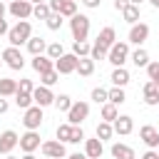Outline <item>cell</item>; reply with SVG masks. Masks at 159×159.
Here are the masks:
<instances>
[{
    "mask_svg": "<svg viewBox=\"0 0 159 159\" xmlns=\"http://www.w3.org/2000/svg\"><path fill=\"white\" fill-rule=\"evenodd\" d=\"M0 2H12V0H0Z\"/></svg>",
    "mask_w": 159,
    "mask_h": 159,
    "instance_id": "680465c9",
    "label": "cell"
},
{
    "mask_svg": "<svg viewBox=\"0 0 159 159\" xmlns=\"http://www.w3.org/2000/svg\"><path fill=\"white\" fill-rule=\"evenodd\" d=\"M45 52H47V57H50V60H60V57L65 55V47H62V42H50Z\"/></svg>",
    "mask_w": 159,
    "mask_h": 159,
    "instance_id": "4dcf8cb0",
    "label": "cell"
},
{
    "mask_svg": "<svg viewBox=\"0 0 159 159\" xmlns=\"http://www.w3.org/2000/svg\"><path fill=\"white\" fill-rule=\"evenodd\" d=\"M92 102L104 104V102H107V89H104V87H94V89H92Z\"/></svg>",
    "mask_w": 159,
    "mask_h": 159,
    "instance_id": "ab89813d",
    "label": "cell"
},
{
    "mask_svg": "<svg viewBox=\"0 0 159 159\" xmlns=\"http://www.w3.org/2000/svg\"><path fill=\"white\" fill-rule=\"evenodd\" d=\"M157 87H159V84H157Z\"/></svg>",
    "mask_w": 159,
    "mask_h": 159,
    "instance_id": "be15d7a7",
    "label": "cell"
},
{
    "mask_svg": "<svg viewBox=\"0 0 159 159\" xmlns=\"http://www.w3.org/2000/svg\"><path fill=\"white\" fill-rule=\"evenodd\" d=\"M0 57H2V62H5L10 70H22V67H25V57H22L20 47H5Z\"/></svg>",
    "mask_w": 159,
    "mask_h": 159,
    "instance_id": "5b68a950",
    "label": "cell"
},
{
    "mask_svg": "<svg viewBox=\"0 0 159 159\" xmlns=\"http://www.w3.org/2000/svg\"><path fill=\"white\" fill-rule=\"evenodd\" d=\"M45 25H47L50 30H60V27H62V15H60V12H50V17L45 20Z\"/></svg>",
    "mask_w": 159,
    "mask_h": 159,
    "instance_id": "8d00e7d4",
    "label": "cell"
},
{
    "mask_svg": "<svg viewBox=\"0 0 159 159\" xmlns=\"http://www.w3.org/2000/svg\"><path fill=\"white\" fill-rule=\"evenodd\" d=\"M70 30H72L75 42H84L87 35H89V17L87 15H72L70 17Z\"/></svg>",
    "mask_w": 159,
    "mask_h": 159,
    "instance_id": "7a4b0ae2",
    "label": "cell"
},
{
    "mask_svg": "<svg viewBox=\"0 0 159 159\" xmlns=\"http://www.w3.org/2000/svg\"><path fill=\"white\" fill-rule=\"evenodd\" d=\"M144 102H147L149 107L159 104V87H157L154 82H147V84H144Z\"/></svg>",
    "mask_w": 159,
    "mask_h": 159,
    "instance_id": "ffe728a7",
    "label": "cell"
},
{
    "mask_svg": "<svg viewBox=\"0 0 159 159\" xmlns=\"http://www.w3.org/2000/svg\"><path fill=\"white\" fill-rule=\"evenodd\" d=\"M10 32V27H7V22L5 20H0V35H7Z\"/></svg>",
    "mask_w": 159,
    "mask_h": 159,
    "instance_id": "681fc988",
    "label": "cell"
},
{
    "mask_svg": "<svg viewBox=\"0 0 159 159\" xmlns=\"http://www.w3.org/2000/svg\"><path fill=\"white\" fill-rule=\"evenodd\" d=\"M67 159H84V154H80V152H75V154H70Z\"/></svg>",
    "mask_w": 159,
    "mask_h": 159,
    "instance_id": "816d5d0a",
    "label": "cell"
},
{
    "mask_svg": "<svg viewBox=\"0 0 159 159\" xmlns=\"http://www.w3.org/2000/svg\"><path fill=\"white\" fill-rule=\"evenodd\" d=\"M104 154V144L94 137V139H84V157L87 159H99Z\"/></svg>",
    "mask_w": 159,
    "mask_h": 159,
    "instance_id": "e0dca14e",
    "label": "cell"
},
{
    "mask_svg": "<svg viewBox=\"0 0 159 159\" xmlns=\"http://www.w3.org/2000/svg\"><path fill=\"white\" fill-rule=\"evenodd\" d=\"M15 92H17V80L0 77V97H12Z\"/></svg>",
    "mask_w": 159,
    "mask_h": 159,
    "instance_id": "7402d4cb",
    "label": "cell"
},
{
    "mask_svg": "<svg viewBox=\"0 0 159 159\" xmlns=\"http://www.w3.org/2000/svg\"><path fill=\"white\" fill-rule=\"evenodd\" d=\"M22 159H37L35 154H22Z\"/></svg>",
    "mask_w": 159,
    "mask_h": 159,
    "instance_id": "db71d44e",
    "label": "cell"
},
{
    "mask_svg": "<svg viewBox=\"0 0 159 159\" xmlns=\"http://www.w3.org/2000/svg\"><path fill=\"white\" fill-rule=\"evenodd\" d=\"M112 129H114V134L127 137V134H132V129H134V119H132L129 114H119V117L112 122Z\"/></svg>",
    "mask_w": 159,
    "mask_h": 159,
    "instance_id": "9a60e30c",
    "label": "cell"
},
{
    "mask_svg": "<svg viewBox=\"0 0 159 159\" xmlns=\"http://www.w3.org/2000/svg\"><path fill=\"white\" fill-rule=\"evenodd\" d=\"M32 17H37V20H47V17H50V5H47V2L32 5Z\"/></svg>",
    "mask_w": 159,
    "mask_h": 159,
    "instance_id": "e575fe53",
    "label": "cell"
},
{
    "mask_svg": "<svg viewBox=\"0 0 159 159\" xmlns=\"http://www.w3.org/2000/svg\"><path fill=\"white\" fill-rule=\"evenodd\" d=\"M139 139L149 147V149H159V129L152 127V124H144L139 129Z\"/></svg>",
    "mask_w": 159,
    "mask_h": 159,
    "instance_id": "7c38bea8",
    "label": "cell"
},
{
    "mask_svg": "<svg viewBox=\"0 0 159 159\" xmlns=\"http://www.w3.org/2000/svg\"><path fill=\"white\" fill-rule=\"evenodd\" d=\"M0 65H2V57H0Z\"/></svg>",
    "mask_w": 159,
    "mask_h": 159,
    "instance_id": "91938a15",
    "label": "cell"
},
{
    "mask_svg": "<svg viewBox=\"0 0 159 159\" xmlns=\"http://www.w3.org/2000/svg\"><path fill=\"white\" fill-rule=\"evenodd\" d=\"M127 2H129V5H137V7H139V5L144 2V0H127Z\"/></svg>",
    "mask_w": 159,
    "mask_h": 159,
    "instance_id": "f5cc1de1",
    "label": "cell"
},
{
    "mask_svg": "<svg viewBox=\"0 0 159 159\" xmlns=\"http://www.w3.org/2000/svg\"><path fill=\"white\" fill-rule=\"evenodd\" d=\"M80 142H84V132H82V127H72V137H70V144H80Z\"/></svg>",
    "mask_w": 159,
    "mask_h": 159,
    "instance_id": "b9f144b4",
    "label": "cell"
},
{
    "mask_svg": "<svg viewBox=\"0 0 159 159\" xmlns=\"http://www.w3.org/2000/svg\"><path fill=\"white\" fill-rule=\"evenodd\" d=\"M84 159H87V157H84Z\"/></svg>",
    "mask_w": 159,
    "mask_h": 159,
    "instance_id": "6125c7cd",
    "label": "cell"
},
{
    "mask_svg": "<svg viewBox=\"0 0 159 159\" xmlns=\"http://www.w3.org/2000/svg\"><path fill=\"white\" fill-rule=\"evenodd\" d=\"M89 50H92V45H89L87 40L72 45V55H75V57H89Z\"/></svg>",
    "mask_w": 159,
    "mask_h": 159,
    "instance_id": "1f68e13d",
    "label": "cell"
},
{
    "mask_svg": "<svg viewBox=\"0 0 159 159\" xmlns=\"http://www.w3.org/2000/svg\"><path fill=\"white\" fill-rule=\"evenodd\" d=\"M75 72H80L82 77H89L92 72H94V60L92 57H80L77 60V70Z\"/></svg>",
    "mask_w": 159,
    "mask_h": 159,
    "instance_id": "cb8c5ba5",
    "label": "cell"
},
{
    "mask_svg": "<svg viewBox=\"0 0 159 159\" xmlns=\"http://www.w3.org/2000/svg\"><path fill=\"white\" fill-rule=\"evenodd\" d=\"M60 15H62V17H72V15H77V2H75V0H62V5H60Z\"/></svg>",
    "mask_w": 159,
    "mask_h": 159,
    "instance_id": "836d02e7",
    "label": "cell"
},
{
    "mask_svg": "<svg viewBox=\"0 0 159 159\" xmlns=\"http://www.w3.org/2000/svg\"><path fill=\"white\" fill-rule=\"evenodd\" d=\"M82 2H84V7H92V10H94V7H99L102 0H82Z\"/></svg>",
    "mask_w": 159,
    "mask_h": 159,
    "instance_id": "bcb514c9",
    "label": "cell"
},
{
    "mask_svg": "<svg viewBox=\"0 0 159 159\" xmlns=\"http://www.w3.org/2000/svg\"><path fill=\"white\" fill-rule=\"evenodd\" d=\"M109 80H112V84H114V87H124V84L129 82V72H127L124 67H114Z\"/></svg>",
    "mask_w": 159,
    "mask_h": 159,
    "instance_id": "d4e9b609",
    "label": "cell"
},
{
    "mask_svg": "<svg viewBox=\"0 0 159 159\" xmlns=\"http://www.w3.org/2000/svg\"><path fill=\"white\" fill-rule=\"evenodd\" d=\"M129 60L134 62V67H147V65H149V52H147L144 47H137V50L129 55Z\"/></svg>",
    "mask_w": 159,
    "mask_h": 159,
    "instance_id": "603a6c76",
    "label": "cell"
},
{
    "mask_svg": "<svg viewBox=\"0 0 159 159\" xmlns=\"http://www.w3.org/2000/svg\"><path fill=\"white\" fill-rule=\"evenodd\" d=\"M42 107H37V104H32V107H27L25 109V114H22V124L27 127V129H32V132H37L40 129V124H42Z\"/></svg>",
    "mask_w": 159,
    "mask_h": 159,
    "instance_id": "8992f818",
    "label": "cell"
},
{
    "mask_svg": "<svg viewBox=\"0 0 159 159\" xmlns=\"http://www.w3.org/2000/svg\"><path fill=\"white\" fill-rule=\"evenodd\" d=\"M5 12H7V7H5V2H0V20H5Z\"/></svg>",
    "mask_w": 159,
    "mask_h": 159,
    "instance_id": "f907efd6",
    "label": "cell"
},
{
    "mask_svg": "<svg viewBox=\"0 0 159 159\" xmlns=\"http://www.w3.org/2000/svg\"><path fill=\"white\" fill-rule=\"evenodd\" d=\"M147 37H149V25H147V22H137V25H132V30H129V40H127V42L142 47V45L147 42Z\"/></svg>",
    "mask_w": 159,
    "mask_h": 159,
    "instance_id": "9c48e42d",
    "label": "cell"
},
{
    "mask_svg": "<svg viewBox=\"0 0 159 159\" xmlns=\"http://www.w3.org/2000/svg\"><path fill=\"white\" fill-rule=\"evenodd\" d=\"M75 2H77V0H75Z\"/></svg>",
    "mask_w": 159,
    "mask_h": 159,
    "instance_id": "e7e4bbea",
    "label": "cell"
},
{
    "mask_svg": "<svg viewBox=\"0 0 159 159\" xmlns=\"http://www.w3.org/2000/svg\"><path fill=\"white\" fill-rule=\"evenodd\" d=\"M2 159H17V157H12V154H7V157H2Z\"/></svg>",
    "mask_w": 159,
    "mask_h": 159,
    "instance_id": "6f0895ef",
    "label": "cell"
},
{
    "mask_svg": "<svg viewBox=\"0 0 159 159\" xmlns=\"http://www.w3.org/2000/svg\"><path fill=\"white\" fill-rule=\"evenodd\" d=\"M32 89H35L32 80H20V82H17V92H30V94H32Z\"/></svg>",
    "mask_w": 159,
    "mask_h": 159,
    "instance_id": "7bdbcfd3",
    "label": "cell"
},
{
    "mask_svg": "<svg viewBox=\"0 0 159 159\" xmlns=\"http://www.w3.org/2000/svg\"><path fill=\"white\" fill-rule=\"evenodd\" d=\"M117 117H119L117 107H114L112 102H104V104H102V122H109V124H112Z\"/></svg>",
    "mask_w": 159,
    "mask_h": 159,
    "instance_id": "83f0119b",
    "label": "cell"
},
{
    "mask_svg": "<svg viewBox=\"0 0 159 159\" xmlns=\"http://www.w3.org/2000/svg\"><path fill=\"white\" fill-rule=\"evenodd\" d=\"M7 107H10V104H7V99H5V97H0V114H5V112H7Z\"/></svg>",
    "mask_w": 159,
    "mask_h": 159,
    "instance_id": "7dc6e473",
    "label": "cell"
},
{
    "mask_svg": "<svg viewBox=\"0 0 159 159\" xmlns=\"http://www.w3.org/2000/svg\"><path fill=\"white\" fill-rule=\"evenodd\" d=\"M112 134H114V129H112L109 122H99V124H97V139H99V142L112 139Z\"/></svg>",
    "mask_w": 159,
    "mask_h": 159,
    "instance_id": "f1b7e54d",
    "label": "cell"
},
{
    "mask_svg": "<svg viewBox=\"0 0 159 159\" xmlns=\"http://www.w3.org/2000/svg\"><path fill=\"white\" fill-rule=\"evenodd\" d=\"M89 57L97 62V60H107V50H102V47H97V45H92V50H89Z\"/></svg>",
    "mask_w": 159,
    "mask_h": 159,
    "instance_id": "60d3db41",
    "label": "cell"
},
{
    "mask_svg": "<svg viewBox=\"0 0 159 159\" xmlns=\"http://www.w3.org/2000/svg\"><path fill=\"white\" fill-rule=\"evenodd\" d=\"M107 102H112L114 107H117V104H122V102H127L124 87H112V89H107Z\"/></svg>",
    "mask_w": 159,
    "mask_h": 159,
    "instance_id": "484cf974",
    "label": "cell"
},
{
    "mask_svg": "<svg viewBox=\"0 0 159 159\" xmlns=\"http://www.w3.org/2000/svg\"><path fill=\"white\" fill-rule=\"evenodd\" d=\"M17 142H20V137H17V132H12V129H5L2 134H0V154L2 157H7L15 147H17Z\"/></svg>",
    "mask_w": 159,
    "mask_h": 159,
    "instance_id": "4fadbf2b",
    "label": "cell"
},
{
    "mask_svg": "<svg viewBox=\"0 0 159 159\" xmlns=\"http://www.w3.org/2000/svg\"><path fill=\"white\" fill-rule=\"evenodd\" d=\"M127 5H129L127 0H114V10H119V12H122V10L127 7Z\"/></svg>",
    "mask_w": 159,
    "mask_h": 159,
    "instance_id": "f6af8a7d",
    "label": "cell"
},
{
    "mask_svg": "<svg viewBox=\"0 0 159 159\" xmlns=\"http://www.w3.org/2000/svg\"><path fill=\"white\" fill-rule=\"evenodd\" d=\"M15 104H17L20 109H27V107H32L35 102H32V94H30V92H15Z\"/></svg>",
    "mask_w": 159,
    "mask_h": 159,
    "instance_id": "f546056e",
    "label": "cell"
},
{
    "mask_svg": "<svg viewBox=\"0 0 159 159\" xmlns=\"http://www.w3.org/2000/svg\"><path fill=\"white\" fill-rule=\"evenodd\" d=\"M109 154H112L114 159H134V149L127 147V144H122V142H114L112 149H109Z\"/></svg>",
    "mask_w": 159,
    "mask_h": 159,
    "instance_id": "d6986e66",
    "label": "cell"
},
{
    "mask_svg": "<svg viewBox=\"0 0 159 159\" xmlns=\"http://www.w3.org/2000/svg\"><path fill=\"white\" fill-rule=\"evenodd\" d=\"M32 37V25L27 22V20H20L17 25H12L10 27V32H7V42H10V47H20V45H27V40Z\"/></svg>",
    "mask_w": 159,
    "mask_h": 159,
    "instance_id": "6da1fadb",
    "label": "cell"
},
{
    "mask_svg": "<svg viewBox=\"0 0 159 159\" xmlns=\"http://www.w3.org/2000/svg\"><path fill=\"white\" fill-rule=\"evenodd\" d=\"M122 17H124V22L137 25V22H139V7H137V5H127V7L122 10Z\"/></svg>",
    "mask_w": 159,
    "mask_h": 159,
    "instance_id": "4316f807",
    "label": "cell"
},
{
    "mask_svg": "<svg viewBox=\"0 0 159 159\" xmlns=\"http://www.w3.org/2000/svg\"><path fill=\"white\" fill-rule=\"evenodd\" d=\"M17 144H20V149H22L25 154H32L35 149H40V144H42V142H40V134H37V132L27 129V132L20 137V142H17Z\"/></svg>",
    "mask_w": 159,
    "mask_h": 159,
    "instance_id": "30bf717a",
    "label": "cell"
},
{
    "mask_svg": "<svg viewBox=\"0 0 159 159\" xmlns=\"http://www.w3.org/2000/svg\"><path fill=\"white\" fill-rule=\"evenodd\" d=\"M47 5H50V12H60V5H62V0H47Z\"/></svg>",
    "mask_w": 159,
    "mask_h": 159,
    "instance_id": "ee69618b",
    "label": "cell"
},
{
    "mask_svg": "<svg viewBox=\"0 0 159 159\" xmlns=\"http://www.w3.org/2000/svg\"><path fill=\"white\" fill-rule=\"evenodd\" d=\"M107 60L114 67H124V62L129 60V42H114L107 52Z\"/></svg>",
    "mask_w": 159,
    "mask_h": 159,
    "instance_id": "3957f363",
    "label": "cell"
},
{
    "mask_svg": "<svg viewBox=\"0 0 159 159\" xmlns=\"http://www.w3.org/2000/svg\"><path fill=\"white\" fill-rule=\"evenodd\" d=\"M40 149H42V154H45V157H50V159H62V157H67L65 144H62V142H57V139H52V142H42V144H40Z\"/></svg>",
    "mask_w": 159,
    "mask_h": 159,
    "instance_id": "8fae6325",
    "label": "cell"
},
{
    "mask_svg": "<svg viewBox=\"0 0 159 159\" xmlns=\"http://www.w3.org/2000/svg\"><path fill=\"white\" fill-rule=\"evenodd\" d=\"M142 159H159V152H154V149H149V152H147V154H144Z\"/></svg>",
    "mask_w": 159,
    "mask_h": 159,
    "instance_id": "c3c4849f",
    "label": "cell"
},
{
    "mask_svg": "<svg viewBox=\"0 0 159 159\" xmlns=\"http://www.w3.org/2000/svg\"><path fill=\"white\" fill-rule=\"evenodd\" d=\"M87 117H89V104H87V102H72V107H70V112H67V124L80 127Z\"/></svg>",
    "mask_w": 159,
    "mask_h": 159,
    "instance_id": "277c9868",
    "label": "cell"
},
{
    "mask_svg": "<svg viewBox=\"0 0 159 159\" xmlns=\"http://www.w3.org/2000/svg\"><path fill=\"white\" fill-rule=\"evenodd\" d=\"M114 42H117V32H114V27H102L99 35H97V42H94V45L109 52V47H112Z\"/></svg>",
    "mask_w": 159,
    "mask_h": 159,
    "instance_id": "2e32d148",
    "label": "cell"
},
{
    "mask_svg": "<svg viewBox=\"0 0 159 159\" xmlns=\"http://www.w3.org/2000/svg\"><path fill=\"white\" fill-rule=\"evenodd\" d=\"M77 60L80 57H75L72 52H65L60 60H55V72L57 75H72L77 70Z\"/></svg>",
    "mask_w": 159,
    "mask_h": 159,
    "instance_id": "52a82bcc",
    "label": "cell"
},
{
    "mask_svg": "<svg viewBox=\"0 0 159 159\" xmlns=\"http://www.w3.org/2000/svg\"><path fill=\"white\" fill-rule=\"evenodd\" d=\"M149 2H152V5H154V7H159V0H149Z\"/></svg>",
    "mask_w": 159,
    "mask_h": 159,
    "instance_id": "9f6ffc18",
    "label": "cell"
},
{
    "mask_svg": "<svg viewBox=\"0 0 159 159\" xmlns=\"http://www.w3.org/2000/svg\"><path fill=\"white\" fill-rule=\"evenodd\" d=\"M52 104H55L60 112H70V107H72V97H70V94H57Z\"/></svg>",
    "mask_w": 159,
    "mask_h": 159,
    "instance_id": "d6a6232c",
    "label": "cell"
},
{
    "mask_svg": "<svg viewBox=\"0 0 159 159\" xmlns=\"http://www.w3.org/2000/svg\"><path fill=\"white\" fill-rule=\"evenodd\" d=\"M147 77H149V82L159 84V62H149L147 65Z\"/></svg>",
    "mask_w": 159,
    "mask_h": 159,
    "instance_id": "74e56055",
    "label": "cell"
},
{
    "mask_svg": "<svg viewBox=\"0 0 159 159\" xmlns=\"http://www.w3.org/2000/svg\"><path fill=\"white\" fill-rule=\"evenodd\" d=\"M32 102L37 104V107H50L52 102H55V94H52V89L50 87H35L32 89Z\"/></svg>",
    "mask_w": 159,
    "mask_h": 159,
    "instance_id": "5bb4252c",
    "label": "cell"
},
{
    "mask_svg": "<svg viewBox=\"0 0 159 159\" xmlns=\"http://www.w3.org/2000/svg\"><path fill=\"white\" fill-rule=\"evenodd\" d=\"M40 80H42V84L45 87H52L57 80H60V75L55 72V70H50V72H45V75H40Z\"/></svg>",
    "mask_w": 159,
    "mask_h": 159,
    "instance_id": "f35d334b",
    "label": "cell"
},
{
    "mask_svg": "<svg viewBox=\"0 0 159 159\" xmlns=\"http://www.w3.org/2000/svg\"><path fill=\"white\" fill-rule=\"evenodd\" d=\"M45 159H50V157H45Z\"/></svg>",
    "mask_w": 159,
    "mask_h": 159,
    "instance_id": "94428289",
    "label": "cell"
},
{
    "mask_svg": "<svg viewBox=\"0 0 159 159\" xmlns=\"http://www.w3.org/2000/svg\"><path fill=\"white\" fill-rule=\"evenodd\" d=\"M32 70L40 72V75H45V72L55 70V60H50L47 55H37V57H32Z\"/></svg>",
    "mask_w": 159,
    "mask_h": 159,
    "instance_id": "ac0fdd59",
    "label": "cell"
},
{
    "mask_svg": "<svg viewBox=\"0 0 159 159\" xmlns=\"http://www.w3.org/2000/svg\"><path fill=\"white\" fill-rule=\"evenodd\" d=\"M45 50H47V42H45L42 37H30V40H27V52H30L32 57L42 55Z\"/></svg>",
    "mask_w": 159,
    "mask_h": 159,
    "instance_id": "44dd1931",
    "label": "cell"
},
{
    "mask_svg": "<svg viewBox=\"0 0 159 159\" xmlns=\"http://www.w3.org/2000/svg\"><path fill=\"white\" fill-rule=\"evenodd\" d=\"M27 2H32V5H40V2H47V0H27Z\"/></svg>",
    "mask_w": 159,
    "mask_h": 159,
    "instance_id": "11a10c76",
    "label": "cell"
},
{
    "mask_svg": "<svg viewBox=\"0 0 159 159\" xmlns=\"http://www.w3.org/2000/svg\"><path fill=\"white\" fill-rule=\"evenodd\" d=\"M70 137H72V124H60L57 127V142H70Z\"/></svg>",
    "mask_w": 159,
    "mask_h": 159,
    "instance_id": "d590c367",
    "label": "cell"
},
{
    "mask_svg": "<svg viewBox=\"0 0 159 159\" xmlns=\"http://www.w3.org/2000/svg\"><path fill=\"white\" fill-rule=\"evenodd\" d=\"M7 12L12 17H17V20H27L32 15V2H27V0H12L7 5Z\"/></svg>",
    "mask_w": 159,
    "mask_h": 159,
    "instance_id": "ba28073f",
    "label": "cell"
}]
</instances>
